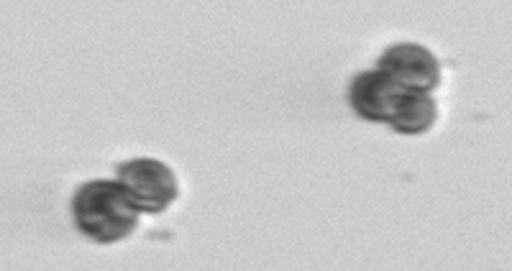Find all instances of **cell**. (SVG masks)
Returning <instances> with one entry per match:
<instances>
[{
    "instance_id": "6da1fadb",
    "label": "cell",
    "mask_w": 512,
    "mask_h": 271,
    "mask_svg": "<svg viewBox=\"0 0 512 271\" xmlns=\"http://www.w3.org/2000/svg\"><path fill=\"white\" fill-rule=\"evenodd\" d=\"M139 215L118 179H90L72 195L75 228L95 243L126 241L139 228Z\"/></svg>"
},
{
    "instance_id": "7a4b0ae2",
    "label": "cell",
    "mask_w": 512,
    "mask_h": 271,
    "mask_svg": "<svg viewBox=\"0 0 512 271\" xmlns=\"http://www.w3.org/2000/svg\"><path fill=\"white\" fill-rule=\"evenodd\" d=\"M118 185L126 190L134 208L146 215H159L180 197L177 174L154 156H136L116 167Z\"/></svg>"
},
{
    "instance_id": "3957f363",
    "label": "cell",
    "mask_w": 512,
    "mask_h": 271,
    "mask_svg": "<svg viewBox=\"0 0 512 271\" xmlns=\"http://www.w3.org/2000/svg\"><path fill=\"white\" fill-rule=\"evenodd\" d=\"M377 70L390 77L402 90L433 95L441 85V62L418 41H397L377 59Z\"/></svg>"
},
{
    "instance_id": "277c9868",
    "label": "cell",
    "mask_w": 512,
    "mask_h": 271,
    "mask_svg": "<svg viewBox=\"0 0 512 271\" xmlns=\"http://www.w3.org/2000/svg\"><path fill=\"white\" fill-rule=\"evenodd\" d=\"M400 95L402 87L395 85L384 72L367 70L354 75V80L349 82L346 98H349L351 110L359 118L372 123H387Z\"/></svg>"
},
{
    "instance_id": "5b68a950",
    "label": "cell",
    "mask_w": 512,
    "mask_h": 271,
    "mask_svg": "<svg viewBox=\"0 0 512 271\" xmlns=\"http://www.w3.org/2000/svg\"><path fill=\"white\" fill-rule=\"evenodd\" d=\"M438 121V103L428 93H413V90H402L397 98L392 116L387 126L400 136H423L431 131Z\"/></svg>"
}]
</instances>
